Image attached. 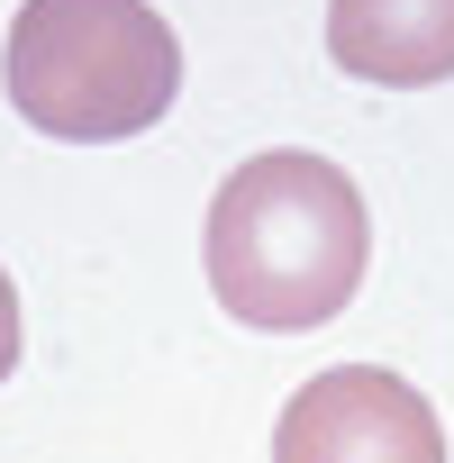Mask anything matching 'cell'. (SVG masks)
I'll return each instance as SVG.
<instances>
[{"instance_id":"cell-3","label":"cell","mask_w":454,"mask_h":463,"mask_svg":"<svg viewBox=\"0 0 454 463\" xmlns=\"http://www.w3.org/2000/svg\"><path fill=\"white\" fill-rule=\"evenodd\" d=\"M273 463H445V427L400 373L336 364L282 400Z\"/></svg>"},{"instance_id":"cell-4","label":"cell","mask_w":454,"mask_h":463,"mask_svg":"<svg viewBox=\"0 0 454 463\" xmlns=\"http://www.w3.org/2000/svg\"><path fill=\"white\" fill-rule=\"evenodd\" d=\"M327 55L355 82L427 91L454 73V0H327Z\"/></svg>"},{"instance_id":"cell-5","label":"cell","mask_w":454,"mask_h":463,"mask_svg":"<svg viewBox=\"0 0 454 463\" xmlns=\"http://www.w3.org/2000/svg\"><path fill=\"white\" fill-rule=\"evenodd\" d=\"M19 373V291H10V273H0V382Z\"/></svg>"},{"instance_id":"cell-2","label":"cell","mask_w":454,"mask_h":463,"mask_svg":"<svg viewBox=\"0 0 454 463\" xmlns=\"http://www.w3.org/2000/svg\"><path fill=\"white\" fill-rule=\"evenodd\" d=\"M0 91L37 137L118 146L146 137L182 91V46L146 0H28L10 19Z\"/></svg>"},{"instance_id":"cell-1","label":"cell","mask_w":454,"mask_h":463,"mask_svg":"<svg viewBox=\"0 0 454 463\" xmlns=\"http://www.w3.org/2000/svg\"><path fill=\"white\" fill-rule=\"evenodd\" d=\"M200 264L237 327H264V336L327 327L364 291V264H373V218H364L355 173H336L309 146L246 155L209 200Z\"/></svg>"}]
</instances>
